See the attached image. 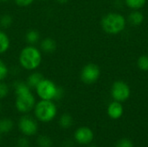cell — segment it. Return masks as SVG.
Segmentation results:
<instances>
[{
    "label": "cell",
    "instance_id": "1",
    "mask_svg": "<svg viewBox=\"0 0 148 147\" xmlns=\"http://www.w3.org/2000/svg\"><path fill=\"white\" fill-rule=\"evenodd\" d=\"M14 91L16 94L15 106L18 112L27 113L34 109L36 99L31 88L24 81H16L14 84Z\"/></svg>",
    "mask_w": 148,
    "mask_h": 147
},
{
    "label": "cell",
    "instance_id": "2",
    "mask_svg": "<svg viewBox=\"0 0 148 147\" xmlns=\"http://www.w3.org/2000/svg\"><path fill=\"white\" fill-rule=\"evenodd\" d=\"M42 61V51L35 45H27L19 53L18 62L25 70L35 71L39 68Z\"/></svg>",
    "mask_w": 148,
    "mask_h": 147
},
{
    "label": "cell",
    "instance_id": "3",
    "mask_svg": "<svg viewBox=\"0 0 148 147\" xmlns=\"http://www.w3.org/2000/svg\"><path fill=\"white\" fill-rule=\"evenodd\" d=\"M127 25V20L123 15L118 12H109L106 14L101 21L102 29L109 35H118L121 33Z\"/></svg>",
    "mask_w": 148,
    "mask_h": 147
},
{
    "label": "cell",
    "instance_id": "4",
    "mask_svg": "<svg viewBox=\"0 0 148 147\" xmlns=\"http://www.w3.org/2000/svg\"><path fill=\"white\" fill-rule=\"evenodd\" d=\"M37 96L41 100L55 101L59 100L63 95V90L49 79H43L35 88Z\"/></svg>",
    "mask_w": 148,
    "mask_h": 147
},
{
    "label": "cell",
    "instance_id": "5",
    "mask_svg": "<svg viewBox=\"0 0 148 147\" xmlns=\"http://www.w3.org/2000/svg\"><path fill=\"white\" fill-rule=\"evenodd\" d=\"M36 118L41 122H50L57 114V107L54 101L41 100L36 103L34 107Z\"/></svg>",
    "mask_w": 148,
    "mask_h": 147
},
{
    "label": "cell",
    "instance_id": "6",
    "mask_svg": "<svg viewBox=\"0 0 148 147\" xmlns=\"http://www.w3.org/2000/svg\"><path fill=\"white\" fill-rule=\"evenodd\" d=\"M101 76V68L95 63H88L81 70V81L87 85L95 83Z\"/></svg>",
    "mask_w": 148,
    "mask_h": 147
},
{
    "label": "cell",
    "instance_id": "7",
    "mask_svg": "<svg viewBox=\"0 0 148 147\" xmlns=\"http://www.w3.org/2000/svg\"><path fill=\"white\" fill-rule=\"evenodd\" d=\"M131 89L128 84L123 81H116L111 87V96L114 101L124 102L129 99Z\"/></svg>",
    "mask_w": 148,
    "mask_h": 147
},
{
    "label": "cell",
    "instance_id": "8",
    "mask_svg": "<svg viewBox=\"0 0 148 147\" xmlns=\"http://www.w3.org/2000/svg\"><path fill=\"white\" fill-rule=\"evenodd\" d=\"M18 128L25 136H33L37 133L38 125L36 120L29 115H23L18 120Z\"/></svg>",
    "mask_w": 148,
    "mask_h": 147
},
{
    "label": "cell",
    "instance_id": "9",
    "mask_svg": "<svg viewBox=\"0 0 148 147\" xmlns=\"http://www.w3.org/2000/svg\"><path fill=\"white\" fill-rule=\"evenodd\" d=\"M75 139L80 145H88L94 139V133L88 126H81L75 132Z\"/></svg>",
    "mask_w": 148,
    "mask_h": 147
},
{
    "label": "cell",
    "instance_id": "10",
    "mask_svg": "<svg viewBox=\"0 0 148 147\" xmlns=\"http://www.w3.org/2000/svg\"><path fill=\"white\" fill-rule=\"evenodd\" d=\"M107 113H108V115L113 120L120 119L123 115V113H124V108H123L121 102H119L116 101H114L113 102H111L108 107Z\"/></svg>",
    "mask_w": 148,
    "mask_h": 147
},
{
    "label": "cell",
    "instance_id": "11",
    "mask_svg": "<svg viewBox=\"0 0 148 147\" xmlns=\"http://www.w3.org/2000/svg\"><path fill=\"white\" fill-rule=\"evenodd\" d=\"M56 47H57L56 42L51 37H46L42 39L40 42V50L47 54L55 52Z\"/></svg>",
    "mask_w": 148,
    "mask_h": 147
},
{
    "label": "cell",
    "instance_id": "12",
    "mask_svg": "<svg viewBox=\"0 0 148 147\" xmlns=\"http://www.w3.org/2000/svg\"><path fill=\"white\" fill-rule=\"evenodd\" d=\"M44 79L43 75L39 73V72H32L27 78L26 80V83L27 85L31 88V89H35L37 85Z\"/></svg>",
    "mask_w": 148,
    "mask_h": 147
},
{
    "label": "cell",
    "instance_id": "13",
    "mask_svg": "<svg viewBox=\"0 0 148 147\" xmlns=\"http://www.w3.org/2000/svg\"><path fill=\"white\" fill-rule=\"evenodd\" d=\"M128 23L133 26H139L144 21V15L140 10H132L127 17Z\"/></svg>",
    "mask_w": 148,
    "mask_h": 147
},
{
    "label": "cell",
    "instance_id": "14",
    "mask_svg": "<svg viewBox=\"0 0 148 147\" xmlns=\"http://www.w3.org/2000/svg\"><path fill=\"white\" fill-rule=\"evenodd\" d=\"M10 46V40L8 35L2 29H0V55L7 52Z\"/></svg>",
    "mask_w": 148,
    "mask_h": 147
},
{
    "label": "cell",
    "instance_id": "15",
    "mask_svg": "<svg viewBox=\"0 0 148 147\" xmlns=\"http://www.w3.org/2000/svg\"><path fill=\"white\" fill-rule=\"evenodd\" d=\"M25 41L28 45H35L40 41V33L36 29H29L25 34Z\"/></svg>",
    "mask_w": 148,
    "mask_h": 147
},
{
    "label": "cell",
    "instance_id": "16",
    "mask_svg": "<svg viewBox=\"0 0 148 147\" xmlns=\"http://www.w3.org/2000/svg\"><path fill=\"white\" fill-rule=\"evenodd\" d=\"M14 122L9 118H3L0 120V133H8L12 131Z\"/></svg>",
    "mask_w": 148,
    "mask_h": 147
},
{
    "label": "cell",
    "instance_id": "17",
    "mask_svg": "<svg viewBox=\"0 0 148 147\" xmlns=\"http://www.w3.org/2000/svg\"><path fill=\"white\" fill-rule=\"evenodd\" d=\"M147 0H124L125 4L132 10H140L147 3Z\"/></svg>",
    "mask_w": 148,
    "mask_h": 147
},
{
    "label": "cell",
    "instance_id": "18",
    "mask_svg": "<svg viewBox=\"0 0 148 147\" xmlns=\"http://www.w3.org/2000/svg\"><path fill=\"white\" fill-rule=\"evenodd\" d=\"M73 118L69 113H63L59 119V126L63 129H68L73 125Z\"/></svg>",
    "mask_w": 148,
    "mask_h": 147
},
{
    "label": "cell",
    "instance_id": "19",
    "mask_svg": "<svg viewBox=\"0 0 148 147\" xmlns=\"http://www.w3.org/2000/svg\"><path fill=\"white\" fill-rule=\"evenodd\" d=\"M137 66L140 70L143 72H147L148 71V55H142L138 58L137 61Z\"/></svg>",
    "mask_w": 148,
    "mask_h": 147
},
{
    "label": "cell",
    "instance_id": "20",
    "mask_svg": "<svg viewBox=\"0 0 148 147\" xmlns=\"http://www.w3.org/2000/svg\"><path fill=\"white\" fill-rule=\"evenodd\" d=\"M13 23V18L10 14H3L0 17V27L2 29H8Z\"/></svg>",
    "mask_w": 148,
    "mask_h": 147
},
{
    "label": "cell",
    "instance_id": "21",
    "mask_svg": "<svg viewBox=\"0 0 148 147\" xmlns=\"http://www.w3.org/2000/svg\"><path fill=\"white\" fill-rule=\"evenodd\" d=\"M37 144L39 147H51L52 140L47 135H40L37 139Z\"/></svg>",
    "mask_w": 148,
    "mask_h": 147
},
{
    "label": "cell",
    "instance_id": "22",
    "mask_svg": "<svg viewBox=\"0 0 148 147\" xmlns=\"http://www.w3.org/2000/svg\"><path fill=\"white\" fill-rule=\"evenodd\" d=\"M9 68L6 63L0 59V81H4L9 75Z\"/></svg>",
    "mask_w": 148,
    "mask_h": 147
},
{
    "label": "cell",
    "instance_id": "23",
    "mask_svg": "<svg viewBox=\"0 0 148 147\" xmlns=\"http://www.w3.org/2000/svg\"><path fill=\"white\" fill-rule=\"evenodd\" d=\"M10 92V88L7 83H5L3 81H0V100L4 99Z\"/></svg>",
    "mask_w": 148,
    "mask_h": 147
},
{
    "label": "cell",
    "instance_id": "24",
    "mask_svg": "<svg viewBox=\"0 0 148 147\" xmlns=\"http://www.w3.org/2000/svg\"><path fill=\"white\" fill-rule=\"evenodd\" d=\"M115 147H134V143L129 139H121L116 142Z\"/></svg>",
    "mask_w": 148,
    "mask_h": 147
},
{
    "label": "cell",
    "instance_id": "25",
    "mask_svg": "<svg viewBox=\"0 0 148 147\" xmlns=\"http://www.w3.org/2000/svg\"><path fill=\"white\" fill-rule=\"evenodd\" d=\"M29 141L27 138L22 137L19 138L17 140V147H29Z\"/></svg>",
    "mask_w": 148,
    "mask_h": 147
},
{
    "label": "cell",
    "instance_id": "26",
    "mask_svg": "<svg viewBox=\"0 0 148 147\" xmlns=\"http://www.w3.org/2000/svg\"><path fill=\"white\" fill-rule=\"evenodd\" d=\"M14 1L20 7H27L29 6L31 3H33L35 0H14Z\"/></svg>",
    "mask_w": 148,
    "mask_h": 147
},
{
    "label": "cell",
    "instance_id": "27",
    "mask_svg": "<svg viewBox=\"0 0 148 147\" xmlns=\"http://www.w3.org/2000/svg\"><path fill=\"white\" fill-rule=\"evenodd\" d=\"M58 3H61V4H64V3H67L69 0H56Z\"/></svg>",
    "mask_w": 148,
    "mask_h": 147
},
{
    "label": "cell",
    "instance_id": "28",
    "mask_svg": "<svg viewBox=\"0 0 148 147\" xmlns=\"http://www.w3.org/2000/svg\"><path fill=\"white\" fill-rule=\"evenodd\" d=\"M10 0H0V2L1 3H7V2H9Z\"/></svg>",
    "mask_w": 148,
    "mask_h": 147
},
{
    "label": "cell",
    "instance_id": "29",
    "mask_svg": "<svg viewBox=\"0 0 148 147\" xmlns=\"http://www.w3.org/2000/svg\"><path fill=\"white\" fill-rule=\"evenodd\" d=\"M1 109H2V106H1V104H0V111H1Z\"/></svg>",
    "mask_w": 148,
    "mask_h": 147
},
{
    "label": "cell",
    "instance_id": "30",
    "mask_svg": "<svg viewBox=\"0 0 148 147\" xmlns=\"http://www.w3.org/2000/svg\"><path fill=\"white\" fill-rule=\"evenodd\" d=\"M89 147H96V146H89Z\"/></svg>",
    "mask_w": 148,
    "mask_h": 147
},
{
    "label": "cell",
    "instance_id": "31",
    "mask_svg": "<svg viewBox=\"0 0 148 147\" xmlns=\"http://www.w3.org/2000/svg\"><path fill=\"white\" fill-rule=\"evenodd\" d=\"M42 1H46V0H42Z\"/></svg>",
    "mask_w": 148,
    "mask_h": 147
}]
</instances>
